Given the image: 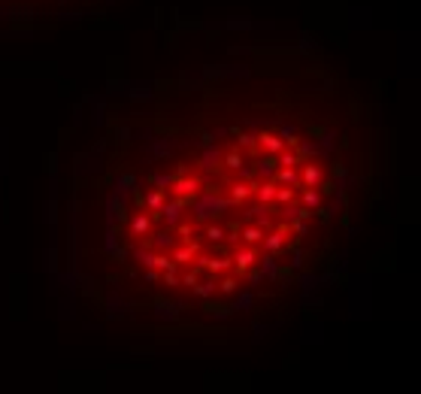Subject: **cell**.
I'll return each instance as SVG.
<instances>
[{
  "mask_svg": "<svg viewBox=\"0 0 421 394\" xmlns=\"http://www.w3.org/2000/svg\"><path fill=\"white\" fill-rule=\"evenodd\" d=\"M318 200V167L273 134L240 143L176 167L139 203V261L155 273L191 264L185 285L197 294L230 291L297 240Z\"/></svg>",
  "mask_w": 421,
  "mask_h": 394,
  "instance_id": "6da1fadb",
  "label": "cell"
}]
</instances>
